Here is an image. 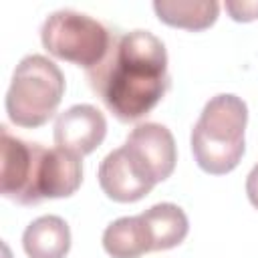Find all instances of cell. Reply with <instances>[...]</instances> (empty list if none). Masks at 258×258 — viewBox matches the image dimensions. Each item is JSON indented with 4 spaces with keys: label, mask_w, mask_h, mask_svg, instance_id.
Here are the masks:
<instances>
[{
    "label": "cell",
    "mask_w": 258,
    "mask_h": 258,
    "mask_svg": "<svg viewBox=\"0 0 258 258\" xmlns=\"http://www.w3.org/2000/svg\"><path fill=\"white\" fill-rule=\"evenodd\" d=\"M91 89L119 121L147 115L169 87L165 44L149 30L111 38L103 60L87 71Z\"/></svg>",
    "instance_id": "6da1fadb"
},
{
    "label": "cell",
    "mask_w": 258,
    "mask_h": 258,
    "mask_svg": "<svg viewBox=\"0 0 258 258\" xmlns=\"http://www.w3.org/2000/svg\"><path fill=\"white\" fill-rule=\"evenodd\" d=\"M2 129L0 191L16 204H40L42 200L69 198L83 181L81 155L40 143H28Z\"/></svg>",
    "instance_id": "7a4b0ae2"
},
{
    "label": "cell",
    "mask_w": 258,
    "mask_h": 258,
    "mask_svg": "<svg viewBox=\"0 0 258 258\" xmlns=\"http://www.w3.org/2000/svg\"><path fill=\"white\" fill-rule=\"evenodd\" d=\"M246 123L248 107L240 97L232 93L212 97L189 137L191 153L200 169L212 175L232 171L246 151Z\"/></svg>",
    "instance_id": "3957f363"
},
{
    "label": "cell",
    "mask_w": 258,
    "mask_h": 258,
    "mask_svg": "<svg viewBox=\"0 0 258 258\" xmlns=\"http://www.w3.org/2000/svg\"><path fill=\"white\" fill-rule=\"evenodd\" d=\"M62 71L42 54L24 56L6 93V113L18 127H40L58 109L64 95Z\"/></svg>",
    "instance_id": "277c9868"
},
{
    "label": "cell",
    "mask_w": 258,
    "mask_h": 258,
    "mask_svg": "<svg viewBox=\"0 0 258 258\" xmlns=\"http://www.w3.org/2000/svg\"><path fill=\"white\" fill-rule=\"evenodd\" d=\"M111 38V32L99 20L77 10H56L40 28L42 46L52 56L87 71L103 60Z\"/></svg>",
    "instance_id": "5b68a950"
},
{
    "label": "cell",
    "mask_w": 258,
    "mask_h": 258,
    "mask_svg": "<svg viewBox=\"0 0 258 258\" xmlns=\"http://www.w3.org/2000/svg\"><path fill=\"white\" fill-rule=\"evenodd\" d=\"M123 147L135 169L153 185L167 179L175 169V139L171 131L161 123L137 125L127 135Z\"/></svg>",
    "instance_id": "8992f818"
},
{
    "label": "cell",
    "mask_w": 258,
    "mask_h": 258,
    "mask_svg": "<svg viewBox=\"0 0 258 258\" xmlns=\"http://www.w3.org/2000/svg\"><path fill=\"white\" fill-rule=\"evenodd\" d=\"M107 135V119L93 105H73L54 121L56 147L69 149L77 155L93 153Z\"/></svg>",
    "instance_id": "52a82bcc"
},
{
    "label": "cell",
    "mask_w": 258,
    "mask_h": 258,
    "mask_svg": "<svg viewBox=\"0 0 258 258\" xmlns=\"http://www.w3.org/2000/svg\"><path fill=\"white\" fill-rule=\"evenodd\" d=\"M99 185L113 202L129 204L145 198L153 183H149L131 163L125 147L113 149L99 165Z\"/></svg>",
    "instance_id": "ba28073f"
},
{
    "label": "cell",
    "mask_w": 258,
    "mask_h": 258,
    "mask_svg": "<svg viewBox=\"0 0 258 258\" xmlns=\"http://www.w3.org/2000/svg\"><path fill=\"white\" fill-rule=\"evenodd\" d=\"M22 248L28 258H64L71 250L69 224L58 216L32 220L22 234Z\"/></svg>",
    "instance_id": "9c48e42d"
},
{
    "label": "cell",
    "mask_w": 258,
    "mask_h": 258,
    "mask_svg": "<svg viewBox=\"0 0 258 258\" xmlns=\"http://www.w3.org/2000/svg\"><path fill=\"white\" fill-rule=\"evenodd\" d=\"M151 238V250H169L181 244L187 236L189 222L185 212L169 202H161L139 214Z\"/></svg>",
    "instance_id": "30bf717a"
},
{
    "label": "cell",
    "mask_w": 258,
    "mask_h": 258,
    "mask_svg": "<svg viewBox=\"0 0 258 258\" xmlns=\"http://www.w3.org/2000/svg\"><path fill=\"white\" fill-rule=\"evenodd\" d=\"M153 10L163 24L196 32L216 22L220 4L214 0H155Z\"/></svg>",
    "instance_id": "8fae6325"
},
{
    "label": "cell",
    "mask_w": 258,
    "mask_h": 258,
    "mask_svg": "<svg viewBox=\"0 0 258 258\" xmlns=\"http://www.w3.org/2000/svg\"><path fill=\"white\" fill-rule=\"evenodd\" d=\"M103 248L111 258H139L151 252V238L141 216H125L103 232Z\"/></svg>",
    "instance_id": "7c38bea8"
},
{
    "label": "cell",
    "mask_w": 258,
    "mask_h": 258,
    "mask_svg": "<svg viewBox=\"0 0 258 258\" xmlns=\"http://www.w3.org/2000/svg\"><path fill=\"white\" fill-rule=\"evenodd\" d=\"M226 12L236 22H252L258 20V0H230L224 4Z\"/></svg>",
    "instance_id": "4fadbf2b"
},
{
    "label": "cell",
    "mask_w": 258,
    "mask_h": 258,
    "mask_svg": "<svg viewBox=\"0 0 258 258\" xmlns=\"http://www.w3.org/2000/svg\"><path fill=\"white\" fill-rule=\"evenodd\" d=\"M246 194H248L250 204L258 210V163L250 169V173L246 177Z\"/></svg>",
    "instance_id": "5bb4252c"
}]
</instances>
